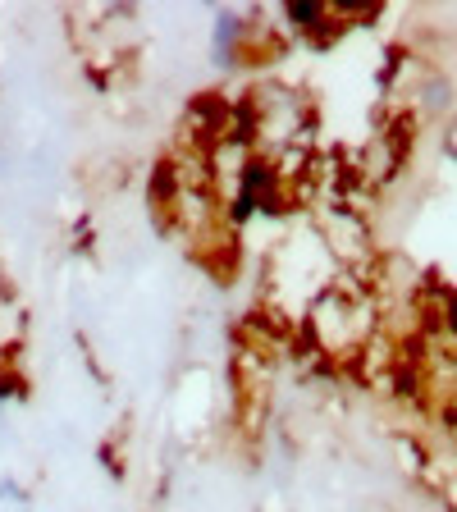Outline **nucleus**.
I'll return each mask as SVG.
<instances>
[{
	"mask_svg": "<svg viewBox=\"0 0 457 512\" xmlns=\"http://www.w3.org/2000/svg\"><path fill=\"white\" fill-rule=\"evenodd\" d=\"M234 46H238V14L224 10L220 23H215V60L234 64Z\"/></svg>",
	"mask_w": 457,
	"mask_h": 512,
	"instance_id": "f257e3e1",
	"label": "nucleus"
},
{
	"mask_svg": "<svg viewBox=\"0 0 457 512\" xmlns=\"http://www.w3.org/2000/svg\"><path fill=\"white\" fill-rule=\"evenodd\" d=\"M284 14L293 28H316V23H325V5H311V0H293Z\"/></svg>",
	"mask_w": 457,
	"mask_h": 512,
	"instance_id": "f03ea898",
	"label": "nucleus"
},
{
	"mask_svg": "<svg viewBox=\"0 0 457 512\" xmlns=\"http://www.w3.org/2000/svg\"><path fill=\"white\" fill-rule=\"evenodd\" d=\"M448 320H453V330H457V298L448 302Z\"/></svg>",
	"mask_w": 457,
	"mask_h": 512,
	"instance_id": "7ed1b4c3",
	"label": "nucleus"
}]
</instances>
